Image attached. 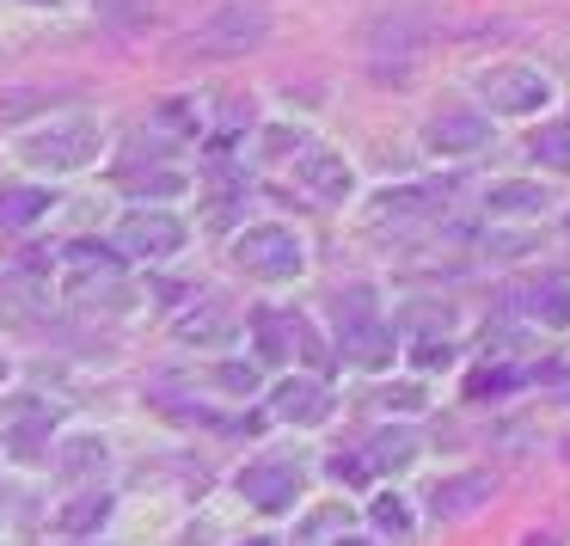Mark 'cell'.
<instances>
[{
    "instance_id": "cell-1",
    "label": "cell",
    "mask_w": 570,
    "mask_h": 546,
    "mask_svg": "<svg viewBox=\"0 0 570 546\" xmlns=\"http://www.w3.org/2000/svg\"><path fill=\"white\" fill-rule=\"evenodd\" d=\"M68 301L75 308H117L124 301V264L99 240H75L68 246Z\"/></svg>"
},
{
    "instance_id": "cell-2",
    "label": "cell",
    "mask_w": 570,
    "mask_h": 546,
    "mask_svg": "<svg viewBox=\"0 0 570 546\" xmlns=\"http://www.w3.org/2000/svg\"><path fill=\"white\" fill-rule=\"evenodd\" d=\"M264 38H271V7L264 0H227L197 26V50H215V56H246Z\"/></svg>"
},
{
    "instance_id": "cell-3",
    "label": "cell",
    "mask_w": 570,
    "mask_h": 546,
    "mask_svg": "<svg viewBox=\"0 0 570 546\" xmlns=\"http://www.w3.org/2000/svg\"><path fill=\"white\" fill-rule=\"evenodd\" d=\"M234 264L246 276H264V283H288V276L307 264V246H301V234H288V227H246V234L234 240Z\"/></svg>"
},
{
    "instance_id": "cell-4",
    "label": "cell",
    "mask_w": 570,
    "mask_h": 546,
    "mask_svg": "<svg viewBox=\"0 0 570 546\" xmlns=\"http://www.w3.org/2000/svg\"><path fill=\"white\" fill-rule=\"evenodd\" d=\"M19 154H26L31 166H50V173H75V166H87L92 154H99V124H92V117H68V124L31 129V136L19 142Z\"/></svg>"
},
{
    "instance_id": "cell-5",
    "label": "cell",
    "mask_w": 570,
    "mask_h": 546,
    "mask_svg": "<svg viewBox=\"0 0 570 546\" xmlns=\"http://www.w3.org/2000/svg\"><path fill=\"white\" fill-rule=\"evenodd\" d=\"M479 92L491 111H546L552 105V80L528 62H503V68H484Z\"/></svg>"
},
{
    "instance_id": "cell-6",
    "label": "cell",
    "mask_w": 570,
    "mask_h": 546,
    "mask_svg": "<svg viewBox=\"0 0 570 546\" xmlns=\"http://www.w3.org/2000/svg\"><path fill=\"white\" fill-rule=\"evenodd\" d=\"M344 357L362 369H386L393 362V332L368 313V289H350V320H344Z\"/></svg>"
},
{
    "instance_id": "cell-7",
    "label": "cell",
    "mask_w": 570,
    "mask_h": 546,
    "mask_svg": "<svg viewBox=\"0 0 570 546\" xmlns=\"http://www.w3.org/2000/svg\"><path fill=\"white\" fill-rule=\"evenodd\" d=\"M301 467L295 460H258V467L239 472V497H246L252 509H295L301 504Z\"/></svg>"
},
{
    "instance_id": "cell-8",
    "label": "cell",
    "mask_w": 570,
    "mask_h": 546,
    "mask_svg": "<svg viewBox=\"0 0 570 546\" xmlns=\"http://www.w3.org/2000/svg\"><path fill=\"white\" fill-rule=\"evenodd\" d=\"M50 423L56 411L43 406V399H7V442H13L19 460H43V448H50Z\"/></svg>"
},
{
    "instance_id": "cell-9",
    "label": "cell",
    "mask_w": 570,
    "mask_h": 546,
    "mask_svg": "<svg viewBox=\"0 0 570 546\" xmlns=\"http://www.w3.org/2000/svg\"><path fill=\"white\" fill-rule=\"evenodd\" d=\"M423 142H430V154L454 160V154H479L484 142H491V124H484L479 111H442L430 129H423Z\"/></svg>"
},
{
    "instance_id": "cell-10",
    "label": "cell",
    "mask_w": 570,
    "mask_h": 546,
    "mask_svg": "<svg viewBox=\"0 0 570 546\" xmlns=\"http://www.w3.org/2000/svg\"><path fill=\"white\" fill-rule=\"evenodd\" d=\"M117 240H124V252H136V259H173V252L185 246V227H178L173 215L148 209V215H129Z\"/></svg>"
},
{
    "instance_id": "cell-11",
    "label": "cell",
    "mask_w": 570,
    "mask_h": 546,
    "mask_svg": "<svg viewBox=\"0 0 570 546\" xmlns=\"http://www.w3.org/2000/svg\"><path fill=\"white\" fill-rule=\"evenodd\" d=\"M295 178L313 191V197H325V203H344V197H350V166L337 160L332 148H313V142L301 148V160H295Z\"/></svg>"
},
{
    "instance_id": "cell-12",
    "label": "cell",
    "mask_w": 570,
    "mask_h": 546,
    "mask_svg": "<svg viewBox=\"0 0 570 546\" xmlns=\"http://www.w3.org/2000/svg\"><path fill=\"white\" fill-rule=\"evenodd\" d=\"M271 406L283 423H325L332 418V393H325L320 381H283L271 393Z\"/></svg>"
},
{
    "instance_id": "cell-13",
    "label": "cell",
    "mask_w": 570,
    "mask_h": 546,
    "mask_svg": "<svg viewBox=\"0 0 570 546\" xmlns=\"http://www.w3.org/2000/svg\"><path fill=\"white\" fill-rule=\"evenodd\" d=\"M479 504H491V479L484 472H454V479H435V491H430L435 516H472Z\"/></svg>"
},
{
    "instance_id": "cell-14",
    "label": "cell",
    "mask_w": 570,
    "mask_h": 546,
    "mask_svg": "<svg viewBox=\"0 0 570 546\" xmlns=\"http://www.w3.org/2000/svg\"><path fill=\"white\" fill-rule=\"evenodd\" d=\"M43 209H56V203H50V191H38V185L0 191V234H26V227L38 222Z\"/></svg>"
},
{
    "instance_id": "cell-15",
    "label": "cell",
    "mask_w": 570,
    "mask_h": 546,
    "mask_svg": "<svg viewBox=\"0 0 570 546\" xmlns=\"http://www.w3.org/2000/svg\"><path fill=\"white\" fill-rule=\"evenodd\" d=\"M521 301H528L533 320H546V325H570V276H540V283L521 289Z\"/></svg>"
},
{
    "instance_id": "cell-16",
    "label": "cell",
    "mask_w": 570,
    "mask_h": 546,
    "mask_svg": "<svg viewBox=\"0 0 570 546\" xmlns=\"http://www.w3.org/2000/svg\"><path fill=\"white\" fill-rule=\"evenodd\" d=\"M105 521H111V497L105 491H80V497H68V504L56 509V528L62 534H99Z\"/></svg>"
},
{
    "instance_id": "cell-17",
    "label": "cell",
    "mask_w": 570,
    "mask_h": 546,
    "mask_svg": "<svg viewBox=\"0 0 570 546\" xmlns=\"http://www.w3.org/2000/svg\"><path fill=\"white\" fill-rule=\"evenodd\" d=\"M0 308L7 313H43L50 308V289H43V276L38 271H13V276H0Z\"/></svg>"
},
{
    "instance_id": "cell-18",
    "label": "cell",
    "mask_w": 570,
    "mask_h": 546,
    "mask_svg": "<svg viewBox=\"0 0 570 546\" xmlns=\"http://www.w3.org/2000/svg\"><path fill=\"white\" fill-rule=\"evenodd\" d=\"M546 191L540 185H528V178H509V185H491V197H484V209H497V215H528V209H546Z\"/></svg>"
},
{
    "instance_id": "cell-19",
    "label": "cell",
    "mask_w": 570,
    "mask_h": 546,
    "mask_svg": "<svg viewBox=\"0 0 570 546\" xmlns=\"http://www.w3.org/2000/svg\"><path fill=\"white\" fill-rule=\"evenodd\" d=\"M178 338H185V344H227V338H234V320L215 313V308H197V313L178 320Z\"/></svg>"
},
{
    "instance_id": "cell-20",
    "label": "cell",
    "mask_w": 570,
    "mask_h": 546,
    "mask_svg": "<svg viewBox=\"0 0 570 546\" xmlns=\"http://www.w3.org/2000/svg\"><path fill=\"white\" fill-rule=\"evenodd\" d=\"M368 455H374V467H411V460H417V436L411 430H386V436H374L368 442Z\"/></svg>"
},
{
    "instance_id": "cell-21",
    "label": "cell",
    "mask_w": 570,
    "mask_h": 546,
    "mask_svg": "<svg viewBox=\"0 0 570 546\" xmlns=\"http://www.w3.org/2000/svg\"><path fill=\"white\" fill-rule=\"evenodd\" d=\"M252 332H258V357H264V362H283V357H288V325H283V313L258 308V313H252Z\"/></svg>"
},
{
    "instance_id": "cell-22",
    "label": "cell",
    "mask_w": 570,
    "mask_h": 546,
    "mask_svg": "<svg viewBox=\"0 0 570 546\" xmlns=\"http://www.w3.org/2000/svg\"><path fill=\"white\" fill-rule=\"evenodd\" d=\"M283 325H288V357H301V362H313V369H325V344H320V332H313L301 313H283Z\"/></svg>"
},
{
    "instance_id": "cell-23",
    "label": "cell",
    "mask_w": 570,
    "mask_h": 546,
    "mask_svg": "<svg viewBox=\"0 0 570 546\" xmlns=\"http://www.w3.org/2000/svg\"><path fill=\"white\" fill-rule=\"evenodd\" d=\"M374 528L393 534V540H405V534H411V504L399 491H381V497H374Z\"/></svg>"
},
{
    "instance_id": "cell-24",
    "label": "cell",
    "mask_w": 570,
    "mask_h": 546,
    "mask_svg": "<svg viewBox=\"0 0 570 546\" xmlns=\"http://www.w3.org/2000/svg\"><path fill=\"white\" fill-rule=\"evenodd\" d=\"M533 160H552V166H570V124H540L533 129Z\"/></svg>"
},
{
    "instance_id": "cell-25",
    "label": "cell",
    "mask_w": 570,
    "mask_h": 546,
    "mask_svg": "<svg viewBox=\"0 0 570 546\" xmlns=\"http://www.w3.org/2000/svg\"><path fill=\"white\" fill-rule=\"evenodd\" d=\"M430 203H435L430 191H386L374 209H381V222H411V215H423Z\"/></svg>"
},
{
    "instance_id": "cell-26",
    "label": "cell",
    "mask_w": 570,
    "mask_h": 546,
    "mask_svg": "<svg viewBox=\"0 0 570 546\" xmlns=\"http://www.w3.org/2000/svg\"><path fill=\"white\" fill-rule=\"evenodd\" d=\"M99 467H105V442H92V436L62 448V472H99Z\"/></svg>"
},
{
    "instance_id": "cell-27",
    "label": "cell",
    "mask_w": 570,
    "mask_h": 546,
    "mask_svg": "<svg viewBox=\"0 0 570 546\" xmlns=\"http://www.w3.org/2000/svg\"><path fill=\"white\" fill-rule=\"evenodd\" d=\"M215 381L234 387V393H258V369H252V362H222V369H215Z\"/></svg>"
},
{
    "instance_id": "cell-28",
    "label": "cell",
    "mask_w": 570,
    "mask_h": 546,
    "mask_svg": "<svg viewBox=\"0 0 570 546\" xmlns=\"http://www.w3.org/2000/svg\"><path fill=\"white\" fill-rule=\"evenodd\" d=\"M92 7H99L105 19H124V26H129V19H148L154 0H92Z\"/></svg>"
},
{
    "instance_id": "cell-29",
    "label": "cell",
    "mask_w": 570,
    "mask_h": 546,
    "mask_svg": "<svg viewBox=\"0 0 570 546\" xmlns=\"http://www.w3.org/2000/svg\"><path fill=\"white\" fill-rule=\"evenodd\" d=\"M325 528H344V504H337V509H325V516H313L307 528H301V546H313Z\"/></svg>"
},
{
    "instance_id": "cell-30",
    "label": "cell",
    "mask_w": 570,
    "mask_h": 546,
    "mask_svg": "<svg viewBox=\"0 0 570 546\" xmlns=\"http://www.w3.org/2000/svg\"><path fill=\"white\" fill-rule=\"evenodd\" d=\"M264 148H271V154H301V148H307V136H301V129H271Z\"/></svg>"
},
{
    "instance_id": "cell-31",
    "label": "cell",
    "mask_w": 570,
    "mask_h": 546,
    "mask_svg": "<svg viewBox=\"0 0 570 546\" xmlns=\"http://www.w3.org/2000/svg\"><path fill=\"white\" fill-rule=\"evenodd\" d=\"M381 406H386V411H417V406H423V393H417V387H386Z\"/></svg>"
},
{
    "instance_id": "cell-32",
    "label": "cell",
    "mask_w": 570,
    "mask_h": 546,
    "mask_svg": "<svg viewBox=\"0 0 570 546\" xmlns=\"http://www.w3.org/2000/svg\"><path fill=\"white\" fill-rule=\"evenodd\" d=\"M448 357H454V344H448V338H442V344H435V338H423V344H417V362H423V369H442Z\"/></svg>"
},
{
    "instance_id": "cell-33",
    "label": "cell",
    "mask_w": 570,
    "mask_h": 546,
    "mask_svg": "<svg viewBox=\"0 0 570 546\" xmlns=\"http://www.w3.org/2000/svg\"><path fill=\"white\" fill-rule=\"evenodd\" d=\"M332 479H344V485H362V479H368V467H362V460H344V455H337V460H332Z\"/></svg>"
},
{
    "instance_id": "cell-34",
    "label": "cell",
    "mask_w": 570,
    "mask_h": 546,
    "mask_svg": "<svg viewBox=\"0 0 570 546\" xmlns=\"http://www.w3.org/2000/svg\"><path fill=\"white\" fill-rule=\"evenodd\" d=\"M509 381H515V374H479V381H472V399H479V393H503Z\"/></svg>"
},
{
    "instance_id": "cell-35",
    "label": "cell",
    "mask_w": 570,
    "mask_h": 546,
    "mask_svg": "<svg viewBox=\"0 0 570 546\" xmlns=\"http://www.w3.org/2000/svg\"><path fill=\"white\" fill-rule=\"evenodd\" d=\"M332 546H374V540H350V534H344V540H332Z\"/></svg>"
},
{
    "instance_id": "cell-36",
    "label": "cell",
    "mask_w": 570,
    "mask_h": 546,
    "mask_svg": "<svg viewBox=\"0 0 570 546\" xmlns=\"http://www.w3.org/2000/svg\"><path fill=\"white\" fill-rule=\"evenodd\" d=\"M246 546H276V540H246Z\"/></svg>"
},
{
    "instance_id": "cell-37",
    "label": "cell",
    "mask_w": 570,
    "mask_h": 546,
    "mask_svg": "<svg viewBox=\"0 0 570 546\" xmlns=\"http://www.w3.org/2000/svg\"><path fill=\"white\" fill-rule=\"evenodd\" d=\"M31 7H56V0H31Z\"/></svg>"
},
{
    "instance_id": "cell-38",
    "label": "cell",
    "mask_w": 570,
    "mask_h": 546,
    "mask_svg": "<svg viewBox=\"0 0 570 546\" xmlns=\"http://www.w3.org/2000/svg\"><path fill=\"white\" fill-rule=\"evenodd\" d=\"M0 374H7V357H0Z\"/></svg>"
}]
</instances>
